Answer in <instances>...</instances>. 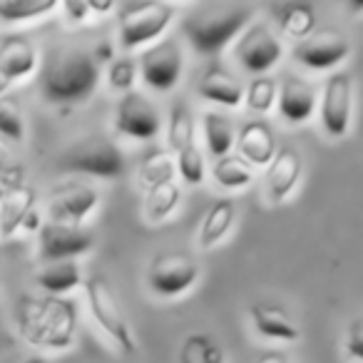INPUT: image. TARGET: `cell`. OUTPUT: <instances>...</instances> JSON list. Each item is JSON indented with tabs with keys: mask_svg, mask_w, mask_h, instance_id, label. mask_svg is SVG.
<instances>
[{
	"mask_svg": "<svg viewBox=\"0 0 363 363\" xmlns=\"http://www.w3.org/2000/svg\"><path fill=\"white\" fill-rule=\"evenodd\" d=\"M35 281L50 296H62V294H70L77 286H82L85 277H82V269L77 262H52L43 264L40 272L35 274Z\"/></svg>",
	"mask_w": 363,
	"mask_h": 363,
	"instance_id": "603a6c76",
	"label": "cell"
},
{
	"mask_svg": "<svg viewBox=\"0 0 363 363\" xmlns=\"http://www.w3.org/2000/svg\"><path fill=\"white\" fill-rule=\"evenodd\" d=\"M95 247V234L85 227L45 222L38 232V259L40 264L77 262V257Z\"/></svg>",
	"mask_w": 363,
	"mask_h": 363,
	"instance_id": "9c48e42d",
	"label": "cell"
},
{
	"mask_svg": "<svg viewBox=\"0 0 363 363\" xmlns=\"http://www.w3.org/2000/svg\"><path fill=\"white\" fill-rule=\"evenodd\" d=\"M55 167L65 174H87L100 179H120L127 172L122 150L102 135H90L72 142L60 152Z\"/></svg>",
	"mask_w": 363,
	"mask_h": 363,
	"instance_id": "5b68a950",
	"label": "cell"
},
{
	"mask_svg": "<svg viewBox=\"0 0 363 363\" xmlns=\"http://www.w3.org/2000/svg\"><path fill=\"white\" fill-rule=\"evenodd\" d=\"M140 75V67H137V60L132 57H112L110 67H107V80H110V87L117 92H132L135 87V80Z\"/></svg>",
	"mask_w": 363,
	"mask_h": 363,
	"instance_id": "e575fe53",
	"label": "cell"
},
{
	"mask_svg": "<svg viewBox=\"0 0 363 363\" xmlns=\"http://www.w3.org/2000/svg\"><path fill=\"white\" fill-rule=\"evenodd\" d=\"M137 67H140V77L147 87L157 92H172L184 70V52H182L179 40L162 38V40L152 43L140 55Z\"/></svg>",
	"mask_w": 363,
	"mask_h": 363,
	"instance_id": "ba28073f",
	"label": "cell"
},
{
	"mask_svg": "<svg viewBox=\"0 0 363 363\" xmlns=\"http://www.w3.org/2000/svg\"><path fill=\"white\" fill-rule=\"evenodd\" d=\"M239 157L247 162L249 167H269L274 162L279 152L277 145V135H274L272 125L264 120H252L247 125H242L237 135V145Z\"/></svg>",
	"mask_w": 363,
	"mask_h": 363,
	"instance_id": "9a60e30c",
	"label": "cell"
},
{
	"mask_svg": "<svg viewBox=\"0 0 363 363\" xmlns=\"http://www.w3.org/2000/svg\"><path fill=\"white\" fill-rule=\"evenodd\" d=\"M177 167H174V157H172L169 150H150L145 157L140 160V167H137V182L145 192L155 187H162L167 182H174Z\"/></svg>",
	"mask_w": 363,
	"mask_h": 363,
	"instance_id": "cb8c5ba5",
	"label": "cell"
},
{
	"mask_svg": "<svg viewBox=\"0 0 363 363\" xmlns=\"http://www.w3.org/2000/svg\"><path fill=\"white\" fill-rule=\"evenodd\" d=\"M179 363H227V353L209 333H192L182 343Z\"/></svg>",
	"mask_w": 363,
	"mask_h": 363,
	"instance_id": "f546056e",
	"label": "cell"
},
{
	"mask_svg": "<svg viewBox=\"0 0 363 363\" xmlns=\"http://www.w3.org/2000/svg\"><path fill=\"white\" fill-rule=\"evenodd\" d=\"M87 6H90V11H92V18L107 16V13H112L117 8L112 0H87Z\"/></svg>",
	"mask_w": 363,
	"mask_h": 363,
	"instance_id": "74e56055",
	"label": "cell"
},
{
	"mask_svg": "<svg viewBox=\"0 0 363 363\" xmlns=\"http://www.w3.org/2000/svg\"><path fill=\"white\" fill-rule=\"evenodd\" d=\"M249 318H252L259 336L272 338V341L294 343L301 336L296 321L289 316L286 308L277 306V303H267V301L252 303V306H249Z\"/></svg>",
	"mask_w": 363,
	"mask_h": 363,
	"instance_id": "d6986e66",
	"label": "cell"
},
{
	"mask_svg": "<svg viewBox=\"0 0 363 363\" xmlns=\"http://www.w3.org/2000/svg\"><path fill=\"white\" fill-rule=\"evenodd\" d=\"M179 199H182V192H179V184L177 182H167L162 187H155L147 192V199H145V217L150 222H164L169 219L172 214L177 212L179 207Z\"/></svg>",
	"mask_w": 363,
	"mask_h": 363,
	"instance_id": "4dcf8cb0",
	"label": "cell"
},
{
	"mask_svg": "<svg viewBox=\"0 0 363 363\" xmlns=\"http://www.w3.org/2000/svg\"><path fill=\"white\" fill-rule=\"evenodd\" d=\"M38 85L50 105H80L100 85V62L82 48H57L43 60Z\"/></svg>",
	"mask_w": 363,
	"mask_h": 363,
	"instance_id": "6da1fadb",
	"label": "cell"
},
{
	"mask_svg": "<svg viewBox=\"0 0 363 363\" xmlns=\"http://www.w3.org/2000/svg\"><path fill=\"white\" fill-rule=\"evenodd\" d=\"M57 11H62L65 21L72 23V26H82V23L92 21V11L87 6V0H62Z\"/></svg>",
	"mask_w": 363,
	"mask_h": 363,
	"instance_id": "d590c367",
	"label": "cell"
},
{
	"mask_svg": "<svg viewBox=\"0 0 363 363\" xmlns=\"http://www.w3.org/2000/svg\"><path fill=\"white\" fill-rule=\"evenodd\" d=\"M212 177L222 189H227V192H239V189H247L254 182V169L242 157L227 155V157L214 160Z\"/></svg>",
	"mask_w": 363,
	"mask_h": 363,
	"instance_id": "83f0119b",
	"label": "cell"
},
{
	"mask_svg": "<svg viewBox=\"0 0 363 363\" xmlns=\"http://www.w3.org/2000/svg\"><path fill=\"white\" fill-rule=\"evenodd\" d=\"M234 55L237 62L242 65L244 72H252L254 77H262L281 60L284 45L267 26L254 23L239 35L237 45H234Z\"/></svg>",
	"mask_w": 363,
	"mask_h": 363,
	"instance_id": "8fae6325",
	"label": "cell"
},
{
	"mask_svg": "<svg viewBox=\"0 0 363 363\" xmlns=\"http://www.w3.org/2000/svg\"><path fill=\"white\" fill-rule=\"evenodd\" d=\"M18 328L33 346L65 351L75 343V306L65 298L23 296L16 308Z\"/></svg>",
	"mask_w": 363,
	"mask_h": 363,
	"instance_id": "3957f363",
	"label": "cell"
},
{
	"mask_svg": "<svg viewBox=\"0 0 363 363\" xmlns=\"http://www.w3.org/2000/svg\"><path fill=\"white\" fill-rule=\"evenodd\" d=\"M97 204H100V194L95 189L80 184V182H70V184H62L50 194L48 222L82 227V222L95 212Z\"/></svg>",
	"mask_w": 363,
	"mask_h": 363,
	"instance_id": "5bb4252c",
	"label": "cell"
},
{
	"mask_svg": "<svg viewBox=\"0 0 363 363\" xmlns=\"http://www.w3.org/2000/svg\"><path fill=\"white\" fill-rule=\"evenodd\" d=\"M38 67V50L28 38L6 35L0 40V70L6 72L8 80H26Z\"/></svg>",
	"mask_w": 363,
	"mask_h": 363,
	"instance_id": "ffe728a7",
	"label": "cell"
},
{
	"mask_svg": "<svg viewBox=\"0 0 363 363\" xmlns=\"http://www.w3.org/2000/svg\"><path fill=\"white\" fill-rule=\"evenodd\" d=\"M277 23L291 40H306L316 30V13L308 3H281L277 6Z\"/></svg>",
	"mask_w": 363,
	"mask_h": 363,
	"instance_id": "d4e9b609",
	"label": "cell"
},
{
	"mask_svg": "<svg viewBox=\"0 0 363 363\" xmlns=\"http://www.w3.org/2000/svg\"><path fill=\"white\" fill-rule=\"evenodd\" d=\"M35 209V189L30 184H21L0 202V237L8 239L21 232L26 219Z\"/></svg>",
	"mask_w": 363,
	"mask_h": 363,
	"instance_id": "44dd1931",
	"label": "cell"
},
{
	"mask_svg": "<svg viewBox=\"0 0 363 363\" xmlns=\"http://www.w3.org/2000/svg\"><path fill=\"white\" fill-rule=\"evenodd\" d=\"M167 140H169V152L187 150V147L197 145V130H194V117L187 102L177 100L169 110V122H167Z\"/></svg>",
	"mask_w": 363,
	"mask_h": 363,
	"instance_id": "4316f807",
	"label": "cell"
},
{
	"mask_svg": "<svg viewBox=\"0 0 363 363\" xmlns=\"http://www.w3.org/2000/svg\"><path fill=\"white\" fill-rule=\"evenodd\" d=\"M277 97H279V85L272 75L254 77L247 85V90H244V102H247L249 110L257 112V115L272 112V107L277 105Z\"/></svg>",
	"mask_w": 363,
	"mask_h": 363,
	"instance_id": "1f68e13d",
	"label": "cell"
},
{
	"mask_svg": "<svg viewBox=\"0 0 363 363\" xmlns=\"http://www.w3.org/2000/svg\"><path fill=\"white\" fill-rule=\"evenodd\" d=\"M254 18L247 3H202L182 18V33L202 55H217L229 43L239 40Z\"/></svg>",
	"mask_w": 363,
	"mask_h": 363,
	"instance_id": "7a4b0ae2",
	"label": "cell"
},
{
	"mask_svg": "<svg viewBox=\"0 0 363 363\" xmlns=\"http://www.w3.org/2000/svg\"><path fill=\"white\" fill-rule=\"evenodd\" d=\"M8 167H11V164H8V155H6V150L0 147V174H3V172H6Z\"/></svg>",
	"mask_w": 363,
	"mask_h": 363,
	"instance_id": "b9f144b4",
	"label": "cell"
},
{
	"mask_svg": "<svg viewBox=\"0 0 363 363\" xmlns=\"http://www.w3.org/2000/svg\"><path fill=\"white\" fill-rule=\"evenodd\" d=\"M0 137L13 145L26 142V117H23L21 105L8 95L0 97Z\"/></svg>",
	"mask_w": 363,
	"mask_h": 363,
	"instance_id": "d6a6232c",
	"label": "cell"
},
{
	"mask_svg": "<svg viewBox=\"0 0 363 363\" xmlns=\"http://www.w3.org/2000/svg\"><path fill=\"white\" fill-rule=\"evenodd\" d=\"M279 115L291 125H301V122L311 120V115L316 112L318 95L316 87L311 82L301 80V77H286L279 85Z\"/></svg>",
	"mask_w": 363,
	"mask_h": 363,
	"instance_id": "e0dca14e",
	"label": "cell"
},
{
	"mask_svg": "<svg viewBox=\"0 0 363 363\" xmlns=\"http://www.w3.org/2000/svg\"><path fill=\"white\" fill-rule=\"evenodd\" d=\"M11 85H13V82L8 80V75H6V72H3V70H0V97L6 95V92H8V87H11Z\"/></svg>",
	"mask_w": 363,
	"mask_h": 363,
	"instance_id": "60d3db41",
	"label": "cell"
},
{
	"mask_svg": "<svg viewBox=\"0 0 363 363\" xmlns=\"http://www.w3.org/2000/svg\"><path fill=\"white\" fill-rule=\"evenodd\" d=\"M115 127L130 140L150 142L162 132L160 110L142 92H125L115 107Z\"/></svg>",
	"mask_w": 363,
	"mask_h": 363,
	"instance_id": "7c38bea8",
	"label": "cell"
},
{
	"mask_svg": "<svg viewBox=\"0 0 363 363\" xmlns=\"http://www.w3.org/2000/svg\"><path fill=\"white\" fill-rule=\"evenodd\" d=\"M85 289V298H87V306H90V313L95 318V323L102 328L107 338L120 348L122 353H135L137 351V338L132 333V326L127 321L125 311H122L120 301L115 298L112 294L110 284L100 277H90L85 279L82 284Z\"/></svg>",
	"mask_w": 363,
	"mask_h": 363,
	"instance_id": "8992f818",
	"label": "cell"
},
{
	"mask_svg": "<svg viewBox=\"0 0 363 363\" xmlns=\"http://www.w3.org/2000/svg\"><path fill=\"white\" fill-rule=\"evenodd\" d=\"M21 363H45V358H43V356H30V358H23Z\"/></svg>",
	"mask_w": 363,
	"mask_h": 363,
	"instance_id": "7bdbcfd3",
	"label": "cell"
},
{
	"mask_svg": "<svg viewBox=\"0 0 363 363\" xmlns=\"http://www.w3.org/2000/svg\"><path fill=\"white\" fill-rule=\"evenodd\" d=\"M202 132H204V140H207L209 155L214 160L232 155L234 145H237V132H234V125L227 115H222V112H204Z\"/></svg>",
	"mask_w": 363,
	"mask_h": 363,
	"instance_id": "484cf974",
	"label": "cell"
},
{
	"mask_svg": "<svg viewBox=\"0 0 363 363\" xmlns=\"http://www.w3.org/2000/svg\"><path fill=\"white\" fill-rule=\"evenodd\" d=\"M177 8L162 0H132L117 11V43L125 52L150 48L162 40L172 26Z\"/></svg>",
	"mask_w": 363,
	"mask_h": 363,
	"instance_id": "277c9868",
	"label": "cell"
},
{
	"mask_svg": "<svg viewBox=\"0 0 363 363\" xmlns=\"http://www.w3.org/2000/svg\"><path fill=\"white\" fill-rule=\"evenodd\" d=\"M234 219H237V207H234L232 199H217V202L207 209L202 224H199L197 244L202 249L217 247V244L229 234Z\"/></svg>",
	"mask_w": 363,
	"mask_h": 363,
	"instance_id": "7402d4cb",
	"label": "cell"
},
{
	"mask_svg": "<svg viewBox=\"0 0 363 363\" xmlns=\"http://www.w3.org/2000/svg\"><path fill=\"white\" fill-rule=\"evenodd\" d=\"M346 11L351 13V16L361 18L363 16V0H351V3L346 6Z\"/></svg>",
	"mask_w": 363,
	"mask_h": 363,
	"instance_id": "ab89813d",
	"label": "cell"
},
{
	"mask_svg": "<svg viewBox=\"0 0 363 363\" xmlns=\"http://www.w3.org/2000/svg\"><path fill=\"white\" fill-rule=\"evenodd\" d=\"M172 157H174L177 174L187 182V184H192V187H199V184L204 182V177H207V164H204L202 150H199L197 145H192Z\"/></svg>",
	"mask_w": 363,
	"mask_h": 363,
	"instance_id": "836d02e7",
	"label": "cell"
},
{
	"mask_svg": "<svg viewBox=\"0 0 363 363\" xmlns=\"http://www.w3.org/2000/svg\"><path fill=\"white\" fill-rule=\"evenodd\" d=\"M346 351L351 358H356V361L363 363V318H358V321L351 323V328H348L346 333Z\"/></svg>",
	"mask_w": 363,
	"mask_h": 363,
	"instance_id": "8d00e7d4",
	"label": "cell"
},
{
	"mask_svg": "<svg viewBox=\"0 0 363 363\" xmlns=\"http://www.w3.org/2000/svg\"><path fill=\"white\" fill-rule=\"evenodd\" d=\"M351 112H353V77L346 70L333 72L326 80L323 95L318 100V115H321V127L328 137L348 135L351 130Z\"/></svg>",
	"mask_w": 363,
	"mask_h": 363,
	"instance_id": "30bf717a",
	"label": "cell"
},
{
	"mask_svg": "<svg viewBox=\"0 0 363 363\" xmlns=\"http://www.w3.org/2000/svg\"><path fill=\"white\" fill-rule=\"evenodd\" d=\"M199 97L214 102V105L229 107V110H237L244 102V85L237 75L227 70L222 65H212L202 72L197 85Z\"/></svg>",
	"mask_w": 363,
	"mask_h": 363,
	"instance_id": "ac0fdd59",
	"label": "cell"
},
{
	"mask_svg": "<svg viewBox=\"0 0 363 363\" xmlns=\"http://www.w3.org/2000/svg\"><path fill=\"white\" fill-rule=\"evenodd\" d=\"M57 0H0V21L3 23H30L43 21L57 11Z\"/></svg>",
	"mask_w": 363,
	"mask_h": 363,
	"instance_id": "f1b7e54d",
	"label": "cell"
},
{
	"mask_svg": "<svg viewBox=\"0 0 363 363\" xmlns=\"http://www.w3.org/2000/svg\"><path fill=\"white\" fill-rule=\"evenodd\" d=\"M294 60L301 67L313 72H326L338 67L351 55V43L338 30H321L308 35L306 40L296 43L294 48Z\"/></svg>",
	"mask_w": 363,
	"mask_h": 363,
	"instance_id": "4fadbf2b",
	"label": "cell"
},
{
	"mask_svg": "<svg viewBox=\"0 0 363 363\" xmlns=\"http://www.w3.org/2000/svg\"><path fill=\"white\" fill-rule=\"evenodd\" d=\"M303 174V162L294 147H279L277 157L269 164V174H267V192L269 199L274 204L286 202L294 194V189L298 187Z\"/></svg>",
	"mask_w": 363,
	"mask_h": 363,
	"instance_id": "2e32d148",
	"label": "cell"
},
{
	"mask_svg": "<svg viewBox=\"0 0 363 363\" xmlns=\"http://www.w3.org/2000/svg\"><path fill=\"white\" fill-rule=\"evenodd\" d=\"M257 363H289V356L281 351H269V353H264V356H259Z\"/></svg>",
	"mask_w": 363,
	"mask_h": 363,
	"instance_id": "f35d334b",
	"label": "cell"
},
{
	"mask_svg": "<svg viewBox=\"0 0 363 363\" xmlns=\"http://www.w3.org/2000/svg\"><path fill=\"white\" fill-rule=\"evenodd\" d=\"M199 264L194 257L182 252H164L157 254L147 267V286L152 294L162 298H177L197 284Z\"/></svg>",
	"mask_w": 363,
	"mask_h": 363,
	"instance_id": "52a82bcc",
	"label": "cell"
}]
</instances>
